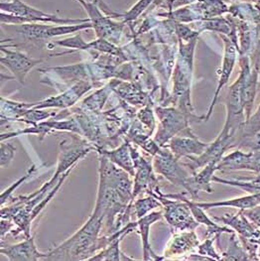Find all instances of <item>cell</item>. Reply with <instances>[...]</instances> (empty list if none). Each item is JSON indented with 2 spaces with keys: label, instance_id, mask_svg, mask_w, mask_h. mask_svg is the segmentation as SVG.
Listing matches in <instances>:
<instances>
[{
  "label": "cell",
  "instance_id": "4316f807",
  "mask_svg": "<svg viewBox=\"0 0 260 261\" xmlns=\"http://www.w3.org/2000/svg\"><path fill=\"white\" fill-rule=\"evenodd\" d=\"M152 1L153 0H139L134 6L130 8L129 11H127L124 15H122L124 17V22H129L138 18L140 14L148 7V5H150Z\"/></svg>",
  "mask_w": 260,
  "mask_h": 261
},
{
  "label": "cell",
  "instance_id": "83f0119b",
  "mask_svg": "<svg viewBox=\"0 0 260 261\" xmlns=\"http://www.w3.org/2000/svg\"><path fill=\"white\" fill-rule=\"evenodd\" d=\"M16 151V148L10 144V143H4L2 141L1 143V149H0V164L1 167H8L10 163L13 160L14 153Z\"/></svg>",
  "mask_w": 260,
  "mask_h": 261
},
{
  "label": "cell",
  "instance_id": "5b68a950",
  "mask_svg": "<svg viewBox=\"0 0 260 261\" xmlns=\"http://www.w3.org/2000/svg\"><path fill=\"white\" fill-rule=\"evenodd\" d=\"M153 170L156 174L166 178L173 185L182 187L189 192L193 173L183 166L166 147H162L153 157Z\"/></svg>",
  "mask_w": 260,
  "mask_h": 261
},
{
  "label": "cell",
  "instance_id": "d6a6232c",
  "mask_svg": "<svg viewBox=\"0 0 260 261\" xmlns=\"http://www.w3.org/2000/svg\"><path fill=\"white\" fill-rule=\"evenodd\" d=\"M254 69L256 70V72H257V75H259L260 79V49H258V51H257V54H256V61H255V68H254Z\"/></svg>",
  "mask_w": 260,
  "mask_h": 261
},
{
  "label": "cell",
  "instance_id": "e0dca14e",
  "mask_svg": "<svg viewBox=\"0 0 260 261\" xmlns=\"http://www.w3.org/2000/svg\"><path fill=\"white\" fill-rule=\"evenodd\" d=\"M99 155L107 157L113 164L117 167L126 171L130 176L134 177L135 175V166L134 160L131 155L129 141L126 140L118 148L114 150H107L105 148H96Z\"/></svg>",
  "mask_w": 260,
  "mask_h": 261
},
{
  "label": "cell",
  "instance_id": "8992f818",
  "mask_svg": "<svg viewBox=\"0 0 260 261\" xmlns=\"http://www.w3.org/2000/svg\"><path fill=\"white\" fill-rule=\"evenodd\" d=\"M93 28L92 22L81 24H61L60 26L44 25L38 23L21 24L17 27V32L28 40H47L49 38L59 37L62 35L73 34L84 29Z\"/></svg>",
  "mask_w": 260,
  "mask_h": 261
},
{
  "label": "cell",
  "instance_id": "277c9868",
  "mask_svg": "<svg viewBox=\"0 0 260 261\" xmlns=\"http://www.w3.org/2000/svg\"><path fill=\"white\" fill-rule=\"evenodd\" d=\"M148 195L154 196L160 201L164 210V218L166 219L168 224L173 228L180 231L184 230H194L199 226V223L195 220L190 206L184 200L170 199L164 196L160 191L159 187L154 188L153 190L146 191Z\"/></svg>",
  "mask_w": 260,
  "mask_h": 261
},
{
  "label": "cell",
  "instance_id": "f1b7e54d",
  "mask_svg": "<svg viewBox=\"0 0 260 261\" xmlns=\"http://www.w3.org/2000/svg\"><path fill=\"white\" fill-rule=\"evenodd\" d=\"M138 118L143 123L147 128H148L149 133H151L155 129V118L154 114L150 109H143L138 113Z\"/></svg>",
  "mask_w": 260,
  "mask_h": 261
},
{
  "label": "cell",
  "instance_id": "484cf974",
  "mask_svg": "<svg viewBox=\"0 0 260 261\" xmlns=\"http://www.w3.org/2000/svg\"><path fill=\"white\" fill-rule=\"evenodd\" d=\"M220 236H214V238H210V239H206L204 241V243L202 244H199V254L203 255V256H206V257H210L212 259H216V260H221L222 256L219 255L213 245V243L215 242L216 239H219Z\"/></svg>",
  "mask_w": 260,
  "mask_h": 261
},
{
  "label": "cell",
  "instance_id": "ffe728a7",
  "mask_svg": "<svg viewBox=\"0 0 260 261\" xmlns=\"http://www.w3.org/2000/svg\"><path fill=\"white\" fill-rule=\"evenodd\" d=\"M196 204L204 208V211L212 207H238L240 210H247L255 205H260V193L248 194L247 196H242L239 198H233L229 200H223L219 202H196Z\"/></svg>",
  "mask_w": 260,
  "mask_h": 261
},
{
  "label": "cell",
  "instance_id": "7a4b0ae2",
  "mask_svg": "<svg viewBox=\"0 0 260 261\" xmlns=\"http://www.w3.org/2000/svg\"><path fill=\"white\" fill-rule=\"evenodd\" d=\"M91 19L62 18L54 14L46 13L22 2L11 0L1 2V22L6 24H26L36 22H49L55 24H81L90 22Z\"/></svg>",
  "mask_w": 260,
  "mask_h": 261
},
{
  "label": "cell",
  "instance_id": "e575fe53",
  "mask_svg": "<svg viewBox=\"0 0 260 261\" xmlns=\"http://www.w3.org/2000/svg\"><path fill=\"white\" fill-rule=\"evenodd\" d=\"M255 243H257L258 245L260 246V231H259V234H258V237H257V239L255 240Z\"/></svg>",
  "mask_w": 260,
  "mask_h": 261
},
{
  "label": "cell",
  "instance_id": "1f68e13d",
  "mask_svg": "<svg viewBox=\"0 0 260 261\" xmlns=\"http://www.w3.org/2000/svg\"><path fill=\"white\" fill-rule=\"evenodd\" d=\"M13 220L11 219H1V239L3 241L5 233L11 232L14 229Z\"/></svg>",
  "mask_w": 260,
  "mask_h": 261
},
{
  "label": "cell",
  "instance_id": "5bb4252c",
  "mask_svg": "<svg viewBox=\"0 0 260 261\" xmlns=\"http://www.w3.org/2000/svg\"><path fill=\"white\" fill-rule=\"evenodd\" d=\"M213 220L228 225L231 229H233L235 232L238 233L239 237L252 240L253 242H255L259 234L260 228L256 227L244 216L242 210H240V212L235 215L224 214L222 217L214 216Z\"/></svg>",
  "mask_w": 260,
  "mask_h": 261
},
{
  "label": "cell",
  "instance_id": "ba28073f",
  "mask_svg": "<svg viewBox=\"0 0 260 261\" xmlns=\"http://www.w3.org/2000/svg\"><path fill=\"white\" fill-rule=\"evenodd\" d=\"M209 144L210 143L201 141L189 127L180 134L172 137L163 147L170 150L172 154L180 160L188 156H199L203 154Z\"/></svg>",
  "mask_w": 260,
  "mask_h": 261
},
{
  "label": "cell",
  "instance_id": "2e32d148",
  "mask_svg": "<svg viewBox=\"0 0 260 261\" xmlns=\"http://www.w3.org/2000/svg\"><path fill=\"white\" fill-rule=\"evenodd\" d=\"M200 244L199 239L194 230H184L180 233L174 234L168 243L167 248L164 250L163 258L174 257L183 255L189 251H192Z\"/></svg>",
  "mask_w": 260,
  "mask_h": 261
},
{
  "label": "cell",
  "instance_id": "4dcf8cb0",
  "mask_svg": "<svg viewBox=\"0 0 260 261\" xmlns=\"http://www.w3.org/2000/svg\"><path fill=\"white\" fill-rule=\"evenodd\" d=\"M86 1L95 4L100 10H102L105 13H107L110 17H113V16H122V15L117 14V13H115L114 11H112V9H111L102 0H86Z\"/></svg>",
  "mask_w": 260,
  "mask_h": 261
},
{
  "label": "cell",
  "instance_id": "52a82bcc",
  "mask_svg": "<svg viewBox=\"0 0 260 261\" xmlns=\"http://www.w3.org/2000/svg\"><path fill=\"white\" fill-rule=\"evenodd\" d=\"M61 152L58 158V165L54 176L50 179L57 183L60 177L71 168H74L79 160L84 158L91 150L96 149L86 140L77 136H72V141L67 144V140L61 142Z\"/></svg>",
  "mask_w": 260,
  "mask_h": 261
},
{
  "label": "cell",
  "instance_id": "9c48e42d",
  "mask_svg": "<svg viewBox=\"0 0 260 261\" xmlns=\"http://www.w3.org/2000/svg\"><path fill=\"white\" fill-rule=\"evenodd\" d=\"M218 171H250L260 173V151L244 152L237 149L227 155H223L217 166Z\"/></svg>",
  "mask_w": 260,
  "mask_h": 261
},
{
  "label": "cell",
  "instance_id": "d4e9b609",
  "mask_svg": "<svg viewBox=\"0 0 260 261\" xmlns=\"http://www.w3.org/2000/svg\"><path fill=\"white\" fill-rule=\"evenodd\" d=\"M55 45L75 49V50H89V43H87L81 34H77L73 37L67 38L61 41H57Z\"/></svg>",
  "mask_w": 260,
  "mask_h": 261
},
{
  "label": "cell",
  "instance_id": "6da1fadb",
  "mask_svg": "<svg viewBox=\"0 0 260 261\" xmlns=\"http://www.w3.org/2000/svg\"><path fill=\"white\" fill-rule=\"evenodd\" d=\"M103 220L93 214L85 225L65 243L48 252L46 260H89L97 250L114 240L113 234L99 238Z\"/></svg>",
  "mask_w": 260,
  "mask_h": 261
},
{
  "label": "cell",
  "instance_id": "30bf717a",
  "mask_svg": "<svg viewBox=\"0 0 260 261\" xmlns=\"http://www.w3.org/2000/svg\"><path fill=\"white\" fill-rule=\"evenodd\" d=\"M1 51L4 53V56L0 59L2 66L6 67L22 85H24L25 79L30 71L43 62L42 59H34L22 52L8 50L3 46L1 47Z\"/></svg>",
  "mask_w": 260,
  "mask_h": 261
},
{
  "label": "cell",
  "instance_id": "3957f363",
  "mask_svg": "<svg viewBox=\"0 0 260 261\" xmlns=\"http://www.w3.org/2000/svg\"><path fill=\"white\" fill-rule=\"evenodd\" d=\"M156 114L159 118L160 125L154 136V140L161 147L165 146L172 137L189 128L191 120L204 121V116L198 117L191 112L172 108H157Z\"/></svg>",
  "mask_w": 260,
  "mask_h": 261
},
{
  "label": "cell",
  "instance_id": "cb8c5ba5",
  "mask_svg": "<svg viewBox=\"0 0 260 261\" xmlns=\"http://www.w3.org/2000/svg\"><path fill=\"white\" fill-rule=\"evenodd\" d=\"M37 170L38 168L36 167V165H33L31 168L28 170V172H27L24 176H22V178H20L18 181H16L15 183H13L8 189H6L5 191H3V192L1 193V206L4 205L5 203L8 202L9 198L11 197V194H12L21 184H23L28 178H30L31 176H33V175L37 172Z\"/></svg>",
  "mask_w": 260,
  "mask_h": 261
},
{
  "label": "cell",
  "instance_id": "836d02e7",
  "mask_svg": "<svg viewBox=\"0 0 260 261\" xmlns=\"http://www.w3.org/2000/svg\"><path fill=\"white\" fill-rule=\"evenodd\" d=\"M253 179V181L256 183V184H258L260 186V173L259 175H257L256 177H254V178H252Z\"/></svg>",
  "mask_w": 260,
  "mask_h": 261
},
{
  "label": "cell",
  "instance_id": "603a6c76",
  "mask_svg": "<svg viewBox=\"0 0 260 261\" xmlns=\"http://www.w3.org/2000/svg\"><path fill=\"white\" fill-rule=\"evenodd\" d=\"M260 133V106L254 114L244 122L243 126L239 131V136H248Z\"/></svg>",
  "mask_w": 260,
  "mask_h": 261
},
{
  "label": "cell",
  "instance_id": "7402d4cb",
  "mask_svg": "<svg viewBox=\"0 0 260 261\" xmlns=\"http://www.w3.org/2000/svg\"><path fill=\"white\" fill-rule=\"evenodd\" d=\"M133 205H134L135 214L138 219L146 216L150 211H152L156 207H163L160 201L152 195H149V197L147 198L136 200Z\"/></svg>",
  "mask_w": 260,
  "mask_h": 261
},
{
  "label": "cell",
  "instance_id": "4fadbf2b",
  "mask_svg": "<svg viewBox=\"0 0 260 261\" xmlns=\"http://www.w3.org/2000/svg\"><path fill=\"white\" fill-rule=\"evenodd\" d=\"M223 42H224V56H223V65H222V69L219 73L220 77H219V83H218V88L215 93L214 99L210 106V109L207 111L206 115L204 116V121H207L213 113L214 108L218 101L219 95L222 91L223 87L227 84L231 72L233 70L235 64H236V59H237V49L236 46L232 44V42L230 40H228L227 38L223 37Z\"/></svg>",
  "mask_w": 260,
  "mask_h": 261
},
{
  "label": "cell",
  "instance_id": "8fae6325",
  "mask_svg": "<svg viewBox=\"0 0 260 261\" xmlns=\"http://www.w3.org/2000/svg\"><path fill=\"white\" fill-rule=\"evenodd\" d=\"M0 253L5 255L10 261H36L46 259L48 253H42L38 250L34 238L29 237L24 242L16 244L2 243Z\"/></svg>",
  "mask_w": 260,
  "mask_h": 261
},
{
  "label": "cell",
  "instance_id": "9a60e30c",
  "mask_svg": "<svg viewBox=\"0 0 260 261\" xmlns=\"http://www.w3.org/2000/svg\"><path fill=\"white\" fill-rule=\"evenodd\" d=\"M165 197L170 198V199H177V200H184L188 203L190 206V210L195 218V220L200 224H205L207 229H206V234L205 237H213V236H221L222 233H233V229L226 227V226H221L219 224H216L212 219H210L206 214L204 213V208L196 204V202L188 200L184 194H164Z\"/></svg>",
  "mask_w": 260,
  "mask_h": 261
},
{
  "label": "cell",
  "instance_id": "44dd1931",
  "mask_svg": "<svg viewBox=\"0 0 260 261\" xmlns=\"http://www.w3.org/2000/svg\"><path fill=\"white\" fill-rule=\"evenodd\" d=\"M221 260H249L248 254L243 248L240 239H237L236 232L231 233L227 250L222 254Z\"/></svg>",
  "mask_w": 260,
  "mask_h": 261
},
{
  "label": "cell",
  "instance_id": "f546056e",
  "mask_svg": "<svg viewBox=\"0 0 260 261\" xmlns=\"http://www.w3.org/2000/svg\"><path fill=\"white\" fill-rule=\"evenodd\" d=\"M244 216L254 224L256 227L260 228V205H255L253 207L242 210Z\"/></svg>",
  "mask_w": 260,
  "mask_h": 261
},
{
  "label": "cell",
  "instance_id": "d6986e66",
  "mask_svg": "<svg viewBox=\"0 0 260 261\" xmlns=\"http://www.w3.org/2000/svg\"><path fill=\"white\" fill-rule=\"evenodd\" d=\"M163 217V213L161 211L153 212L151 214H147L146 216L138 219L137 226L139 227V233L142 240V246H143V259L144 260H161L164 259L163 256L159 257L156 256V254L153 252L151 245L149 243V233H150V227L157 221H160Z\"/></svg>",
  "mask_w": 260,
  "mask_h": 261
},
{
  "label": "cell",
  "instance_id": "ac0fdd59",
  "mask_svg": "<svg viewBox=\"0 0 260 261\" xmlns=\"http://www.w3.org/2000/svg\"><path fill=\"white\" fill-rule=\"evenodd\" d=\"M217 166L218 162H213L206 165L199 173L193 174L190 183V190L188 193L192 196L194 201L197 200L200 191H204L209 194H211L214 191V189L212 188V183L213 178L215 176V172L218 171Z\"/></svg>",
  "mask_w": 260,
  "mask_h": 261
},
{
  "label": "cell",
  "instance_id": "d590c367",
  "mask_svg": "<svg viewBox=\"0 0 260 261\" xmlns=\"http://www.w3.org/2000/svg\"><path fill=\"white\" fill-rule=\"evenodd\" d=\"M257 255H258V258H259L260 260V246L258 247V251H257Z\"/></svg>",
  "mask_w": 260,
  "mask_h": 261
},
{
  "label": "cell",
  "instance_id": "7c38bea8",
  "mask_svg": "<svg viewBox=\"0 0 260 261\" xmlns=\"http://www.w3.org/2000/svg\"><path fill=\"white\" fill-rule=\"evenodd\" d=\"M92 85L87 81H80L71 90L61 93L56 96L49 97L39 102H33L34 109L42 110L47 108H61L65 109L73 106L74 102L84 94L92 89Z\"/></svg>",
  "mask_w": 260,
  "mask_h": 261
}]
</instances>
